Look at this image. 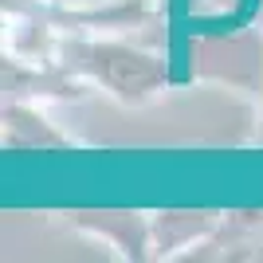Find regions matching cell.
<instances>
[{
    "instance_id": "6da1fadb",
    "label": "cell",
    "mask_w": 263,
    "mask_h": 263,
    "mask_svg": "<svg viewBox=\"0 0 263 263\" xmlns=\"http://www.w3.org/2000/svg\"><path fill=\"white\" fill-rule=\"evenodd\" d=\"M189 0H169V20H165V75L169 83L185 87L193 79V35H189Z\"/></svg>"
}]
</instances>
